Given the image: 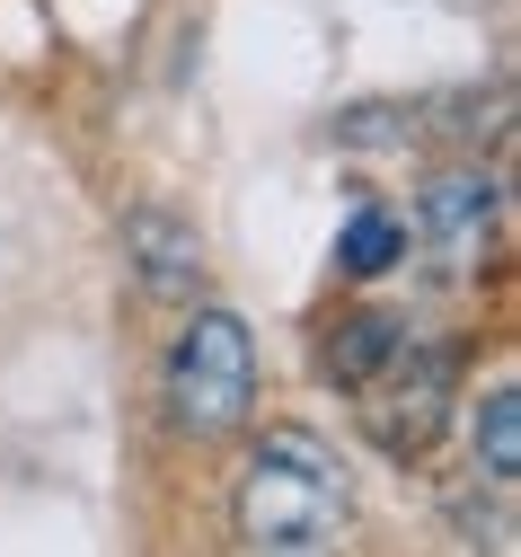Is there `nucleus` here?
<instances>
[{"instance_id":"nucleus-1","label":"nucleus","mask_w":521,"mask_h":557,"mask_svg":"<svg viewBox=\"0 0 521 557\" xmlns=\"http://www.w3.org/2000/svg\"><path fill=\"white\" fill-rule=\"evenodd\" d=\"M345 469H336V451L319 443V434H301V425H274L257 451H248V469H239V496H231V531L248 540V548H274V557H310V548H327L336 531H345Z\"/></svg>"},{"instance_id":"nucleus-2","label":"nucleus","mask_w":521,"mask_h":557,"mask_svg":"<svg viewBox=\"0 0 521 557\" xmlns=\"http://www.w3.org/2000/svg\"><path fill=\"white\" fill-rule=\"evenodd\" d=\"M257 407V345L231 310H195L177 355H169V416L195 434V443H221L239 434Z\"/></svg>"},{"instance_id":"nucleus-3","label":"nucleus","mask_w":521,"mask_h":557,"mask_svg":"<svg viewBox=\"0 0 521 557\" xmlns=\"http://www.w3.org/2000/svg\"><path fill=\"white\" fill-rule=\"evenodd\" d=\"M442 425H451V355L433 345H398V355L362 381V434L389 460H415Z\"/></svg>"},{"instance_id":"nucleus-4","label":"nucleus","mask_w":521,"mask_h":557,"mask_svg":"<svg viewBox=\"0 0 521 557\" xmlns=\"http://www.w3.org/2000/svg\"><path fill=\"white\" fill-rule=\"evenodd\" d=\"M495 177L486 169H442V177H424V203H415V231H424V248L451 265V274H469L486 248H495Z\"/></svg>"},{"instance_id":"nucleus-5","label":"nucleus","mask_w":521,"mask_h":557,"mask_svg":"<svg viewBox=\"0 0 521 557\" xmlns=\"http://www.w3.org/2000/svg\"><path fill=\"white\" fill-rule=\"evenodd\" d=\"M124 265L141 274V293L186 301V293L203 284V239H195L177 213H124Z\"/></svg>"},{"instance_id":"nucleus-6","label":"nucleus","mask_w":521,"mask_h":557,"mask_svg":"<svg viewBox=\"0 0 521 557\" xmlns=\"http://www.w3.org/2000/svg\"><path fill=\"white\" fill-rule=\"evenodd\" d=\"M398 345H407V319H389V310H353V319H336V336H327L319 363H327L336 389H362L371 372L398 355Z\"/></svg>"},{"instance_id":"nucleus-7","label":"nucleus","mask_w":521,"mask_h":557,"mask_svg":"<svg viewBox=\"0 0 521 557\" xmlns=\"http://www.w3.org/2000/svg\"><path fill=\"white\" fill-rule=\"evenodd\" d=\"M477 469H486L495 486L521 478V389H512V381L486 389V407H477Z\"/></svg>"},{"instance_id":"nucleus-8","label":"nucleus","mask_w":521,"mask_h":557,"mask_svg":"<svg viewBox=\"0 0 521 557\" xmlns=\"http://www.w3.org/2000/svg\"><path fill=\"white\" fill-rule=\"evenodd\" d=\"M398 257H407V222L381 213V203H362V213L345 222V239H336V265L345 274H389Z\"/></svg>"}]
</instances>
